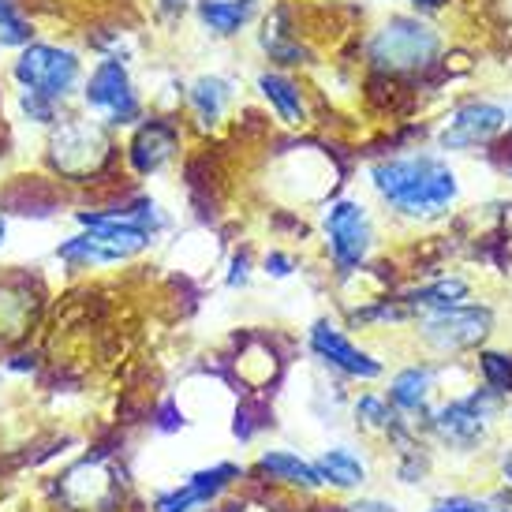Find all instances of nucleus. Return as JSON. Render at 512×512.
I'll return each mask as SVG.
<instances>
[{
  "mask_svg": "<svg viewBox=\"0 0 512 512\" xmlns=\"http://www.w3.org/2000/svg\"><path fill=\"white\" fill-rule=\"evenodd\" d=\"M356 512H393V505H385V501H359Z\"/></svg>",
  "mask_w": 512,
  "mask_h": 512,
  "instance_id": "nucleus-30",
  "label": "nucleus"
},
{
  "mask_svg": "<svg viewBox=\"0 0 512 512\" xmlns=\"http://www.w3.org/2000/svg\"><path fill=\"white\" fill-rule=\"evenodd\" d=\"M490 408H494V389L486 385V389L471 393V397L445 404L434 415V427H438L441 438L453 441V445H475L486 434V415H490Z\"/></svg>",
  "mask_w": 512,
  "mask_h": 512,
  "instance_id": "nucleus-9",
  "label": "nucleus"
},
{
  "mask_svg": "<svg viewBox=\"0 0 512 512\" xmlns=\"http://www.w3.org/2000/svg\"><path fill=\"white\" fill-rule=\"evenodd\" d=\"M509 124V113L501 109L498 101H464L456 105L453 113L445 116L438 143L441 150H475V146L494 143Z\"/></svg>",
  "mask_w": 512,
  "mask_h": 512,
  "instance_id": "nucleus-7",
  "label": "nucleus"
},
{
  "mask_svg": "<svg viewBox=\"0 0 512 512\" xmlns=\"http://www.w3.org/2000/svg\"><path fill=\"white\" fill-rule=\"evenodd\" d=\"M314 468L322 471V479L333 486H356L363 483V464H359L356 456L348 453V449H329Z\"/></svg>",
  "mask_w": 512,
  "mask_h": 512,
  "instance_id": "nucleus-20",
  "label": "nucleus"
},
{
  "mask_svg": "<svg viewBox=\"0 0 512 512\" xmlns=\"http://www.w3.org/2000/svg\"><path fill=\"white\" fill-rule=\"evenodd\" d=\"M184 4H187V0H161V8H165V12H180Z\"/></svg>",
  "mask_w": 512,
  "mask_h": 512,
  "instance_id": "nucleus-31",
  "label": "nucleus"
},
{
  "mask_svg": "<svg viewBox=\"0 0 512 512\" xmlns=\"http://www.w3.org/2000/svg\"><path fill=\"white\" fill-rule=\"evenodd\" d=\"M434 512H483V505H475L468 498H453V501H441Z\"/></svg>",
  "mask_w": 512,
  "mask_h": 512,
  "instance_id": "nucleus-25",
  "label": "nucleus"
},
{
  "mask_svg": "<svg viewBox=\"0 0 512 512\" xmlns=\"http://www.w3.org/2000/svg\"><path fill=\"white\" fill-rule=\"evenodd\" d=\"M311 348L326 359V363H333V367L344 370V374H352V378H378V374H382V363H378V359L367 356V352H359L356 344L348 341L341 329L329 326V322H318V326L311 329Z\"/></svg>",
  "mask_w": 512,
  "mask_h": 512,
  "instance_id": "nucleus-11",
  "label": "nucleus"
},
{
  "mask_svg": "<svg viewBox=\"0 0 512 512\" xmlns=\"http://www.w3.org/2000/svg\"><path fill=\"white\" fill-rule=\"evenodd\" d=\"M367 53L382 72H419L438 60L441 34L415 15H393L374 30Z\"/></svg>",
  "mask_w": 512,
  "mask_h": 512,
  "instance_id": "nucleus-2",
  "label": "nucleus"
},
{
  "mask_svg": "<svg viewBox=\"0 0 512 512\" xmlns=\"http://www.w3.org/2000/svg\"><path fill=\"white\" fill-rule=\"evenodd\" d=\"M445 4H449V0H412V8L415 12H438V8H445Z\"/></svg>",
  "mask_w": 512,
  "mask_h": 512,
  "instance_id": "nucleus-29",
  "label": "nucleus"
},
{
  "mask_svg": "<svg viewBox=\"0 0 512 512\" xmlns=\"http://www.w3.org/2000/svg\"><path fill=\"white\" fill-rule=\"evenodd\" d=\"M483 374H486V385H490L494 393H512V356L486 352V356H483Z\"/></svg>",
  "mask_w": 512,
  "mask_h": 512,
  "instance_id": "nucleus-23",
  "label": "nucleus"
},
{
  "mask_svg": "<svg viewBox=\"0 0 512 512\" xmlns=\"http://www.w3.org/2000/svg\"><path fill=\"white\" fill-rule=\"evenodd\" d=\"M176 146H180V131L172 128L169 120H146L131 139V165L135 172L150 176L176 154Z\"/></svg>",
  "mask_w": 512,
  "mask_h": 512,
  "instance_id": "nucleus-12",
  "label": "nucleus"
},
{
  "mask_svg": "<svg viewBox=\"0 0 512 512\" xmlns=\"http://www.w3.org/2000/svg\"><path fill=\"white\" fill-rule=\"evenodd\" d=\"M266 273H273V277H288V273H292V258H288V255H270V258H266Z\"/></svg>",
  "mask_w": 512,
  "mask_h": 512,
  "instance_id": "nucleus-26",
  "label": "nucleus"
},
{
  "mask_svg": "<svg viewBox=\"0 0 512 512\" xmlns=\"http://www.w3.org/2000/svg\"><path fill=\"white\" fill-rule=\"evenodd\" d=\"M228 101H232V86L217 75H202L199 83L191 86V109L199 116L202 124H217L225 116Z\"/></svg>",
  "mask_w": 512,
  "mask_h": 512,
  "instance_id": "nucleus-18",
  "label": "nucleus"
},
{
  "mask_svg": "<svg viewBox=\"0 0 512 512\" xmlns=\"http://www.w3.org/2000/svg\"><path fill=\"white\" fill-rule=\"evenodd\" d=\"M370 184L389 210H397L404 217H419V221L441 217L460 195L456 172L449 169V161H441L434 154L389 157V161L370 169Z\"/></svg>",
  "mask_w": 512,
  "mask_h": 512,
  "instance_id": "nucleus-1",
  "label": "nucleus"
},
{
  "mask_svg": "<svg viewBox=\"0 0 512 512\" xmlns=\"http://www.w3.org/2000/svg\"><path fill=\"white\" fill-rule=\"evenodd\" d=\"M247 281V255H236L232 258V273H228V285L236 288V285H243Z\"/></svg>",
  "mask_w": 512,
  "mask_h": 512,
  "instance_id": "nucleus-27",
  "label": "nucleus"
},
{
  "mask_svg": "<svg viewBox=\"0 0 512 512\" xmlns=\"http://www.w3.org/2000/svg\"><path fill=\"white\" fill-rule=\"evenodd\" d=\"M494 326V314L486 307H445V311H434L423 322V337H427L434 348L441 352H460V348H475Z\"/></svg>",
  "mask_w": 512,
  "mask_h": 512,
  "instance_id": "nucleus-8",
  "label": "nucleus"
},
{
  "mask_svg": "<svg viewBox=\"0 0 512 512\" xmlns=\"http://www.w3.org/2000/svg\"><path fill=\"white\" fill-rule=\"evenodd\" d=\"M83 64L72 49H57V45H27L19 60H15V79L27 94L49 101H64L79 86Z\"/></svg>",
  "mask_w": 512,
  "mask_h": 512,
  "instance_id": "nucleus-3",
  "label": "nucleus"
},
{
  "mask_svg": "<svg viewBox=\"0 0 512 512\" xmlns=\"http://www.w3.org/2000/svg\"><path fill=\"white\" fill-rule=\"evenodd\" d=\"M109 135L94 124V120H68L60 124V131L49 143V157H53V169L72 176V180H86L101 169V161L109 157Z\"/></svg>",
  "mask_w": 512,
  "mask_h": 512,
  "instance_id": "nucleus-4",
  "label": "nucleus"
},
{
  "mask_svg": "<svg viewBox=\"0 0 512 512\" xmlns=\"http://www.w3.org/2000/svg\"><path fill=\"white\" fill-rule=\"evenodd\" d=\"M356 415L363 419V423H367V427H389V423H393V412H389V404H385V400H378V397H363V400H359Z\"/></svg>",
  "mask_w": 512,
  "mask_h": 512,
  "instance_id": "nucleus-24",
  "label": "nucleus"
},
{
  "mask_svg": "<svg viewBox=\"0 0 512 512\" xmlns=\"http://www.w3.org/2000/svg\"><path fill=\"white\" fill-rule=\"evenodd\" d=\"M258 0H199L202 27L217 34V38H232L247 27V19L255 15Z\"/></svg>",
  "mask_w": 512,
  "mask_h": 512,
  "instance_id": "nucleus-14",
  "label": "nucleus"
},
{
  "mask_svg": "<svg viewBox=\"0 0 512 512\" xmlns=\"http://www.w3.org/2000/svg\"><path fill=\"white\" fill-rule=\"evenodd\" d=\"M430 385H434V374L427 367H408L393 378V389H389V400L400 412H419L430 397Z\"/></svg>",
  "mask_w": 512,
  "mask_h": 512,
  "instance_id": "nucleus-17",
  "label": "nucleus"
},
{
  "mask_svg": "<svg viewBox=\"0 0 512 512\" xmlns=\"http://www.w3.org/2000/svg\"><path fill=\"white\" fill-rule=\"evenodd\" d=\"M258 90H262V98L273 105V113L281 116L285 124H303L307 120V105H303V90H299L288 75L281 72H262L258 75Z\"/></svg>",
  "mask_w": 512,
  "mask_h": 512,
  "instance_id": "nucleus-15",
  "label": "nucleus"
},
{
  "mask_svg": "<svg viewBox=\"0 0 512 512\" xmlns=\"http://www.w3.org/2000/svg\"><path fill=\"white\" fill-rule=\"evenodd\" d=\"M57 255L64 258V262H79V266H101V262H124V258H128L120 247L105 243L98 232H90V228H86L83 236H72L68 243H60Z\"/></svg>",
  "mask_w": 512,
  "mask_h": 512,
  "instance_id": "nucleus-16",
  "label": "nucleus"
},
{
  "mask_svg": "<svg viewBox=\"0 0 512 512\" xmlns=\"http://www.w3.org/2000/svg\"><path fill=\"white\" fill-rule=\"evenodd\" d=\"M161 430H176V427H184V419H176V412H172V404H165L161 408V423H157Z\"/></svg>",
  "mask_w": 512,
  "mask_h": 512,
  "instance_id": "nucleus-28",
  "label": "nucleus"
},
{
  "mask_svg": "<svg viewBox=\"0 0 512 512\" xmlns=\"http://www.w3.org/2000/svg\"><path fill=\"white\" fill-rule=\"evenodd\" d=\"M258 468L270 471V475H277V479H285V483L307 486V490H314V486L326 483V479H322V471L314 468V464H303V460H299V456H292V453H262Z\"/></svg>",
  "mask_w": 512,
  "mask_h": 512,
  "instance_id": "nucleus-19",
  "label": "nucleus"
},
{
  "mask_svg": "<svg viewBox=\"0 0 512 512\" xmlns=\"http://www.w3.org/2000/svg\"><path fill=\"white\" fill-rule=\"evenodd\" d=\"M326 236H329V255L341 270H356L363 266V258L370 255L374 243V225L363 202L341 199L326 210Z\"/></svg>",
  "mask_w": 512,
  "mask_h": 512,
  "instance_id": "nucleus-5",
  "label": "nucleus"
},
{
  "mask_svg": "<svg viewBox=\"0 0 512 512\" xmlns=\"http://www.w3.org/2000/svg\"><path fill=\"white\" fill-rule=\"evenodd\" d=\"M60 494L68 498L72 509L90 512V509H109V505H116L120 486H116V475L101 460H83L79 468H72L64 475Z\"/></svg>",
  "mask_w": 512,
  "mask_h": 512,
  "instance_id": "nucleus-10",
  "label": "nucleus"
},
{
  "mask_svg": "<svg viewBox=\"0 0 512 512\" xmlns=\"http://www.w3.org/2000/svg\"><path fill=\"white\" fill-rule=\"evenodd\" d=\"M30 23L19 12V0H0V45H27Z\"/></svg>",
  "mask_w": 512,
  "mask_h": 512,
  "instance_id": "nucleus-22",
  "label": "nucleus"
},
{
  "mask_svg": "<svg viewBox=\"0 0 512 512\" xmlns=\"http://www.w3.org/2000/svg\"><path fill=\"white\" fill-rule=\"evenodd\" d=\"M83 98L86 105L101 113L109 124H135L143 105H139V94H135V83L131 75L124 72L120 60H101L98 68L90 72L83 86Z\"/></svg>",
  "mask_w": 512,
  "mask_h": 512,
  "instance_id": "nucleus-6",
  "label": "nucleus"
},
{
  "mask_svg": "<svg viewBox=\"0 0 512 512\" xmlns=\"http://www.w3.org/2000/svg\"><path fill=\"white\" fill-rule=\"evenodd\" d=\"M236 475H240L236 464H217V468H210V471H199V475H191V483H187L184 490H172V494H165V498H157L154 509L157 512L195 509V505H202V501L217 498V494H221Z\"/></svg>",
  "mask_w": 512,
  "mask_h": 512,
  "instance_id": "nucleus-13",
  "label": "nucleus"
},
{
  "mask_svg": "<svg viewBox=\"0 0 512 512\" xmlns=\"http://www.w3.org/2000/svg\"><path fill=\"white\" fill-rule=\"evenodd\" d=\"M4 232H8V221H4V217H0V243H4Z\"/></svg>",
  "mask_w": 512,
  "mask_h": 512,
  "instance_id": "nucleus-32",
  "label": "nucleus"
},
{
  "mask_svg": "<svg viewBox=\"0 0 512 512\" xmlns=\"http://www.w3.org/2000/svg\"><path fill=\"white\" fill-rule=\"evenodd\" d=\"M464 296H468V285H464V281H438V285H430V288H415V292H408L404 303H412V307H430V311H445V307H456Z\"/></svg>",
  "mask_w": 512,
  "mask_h": 512,
  "instance_id": "nucleus-21",
  "label": "nucleus"
}]
</instances>
